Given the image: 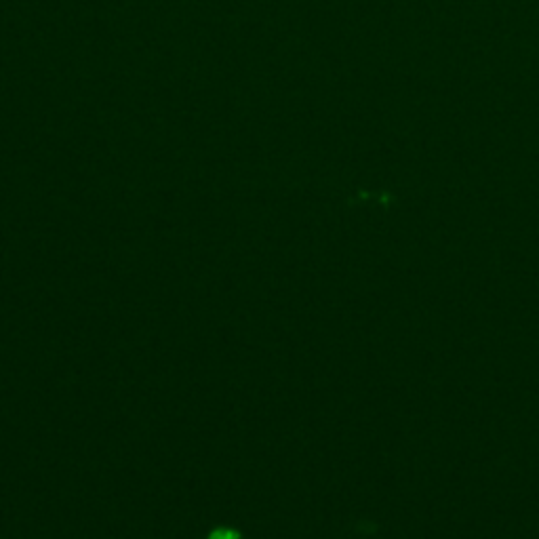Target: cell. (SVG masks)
Instances as JSON below:
<instances>
[{"label": "cell", "instance_id": "cell-1", "mask_svg": "<svg viewBox=\"0 0 539 539\" xmlns=\"http://www.w3.org/2000/svg\"><path fill=\"white\" fill-rule=\"evenodd\" d=\"M207 539H243V535L238 533L236 529H226V527H222V529H213V531L207 535Z\"/></svg>", "mask_w": 539, "mask_h": 539}]
</instances>
